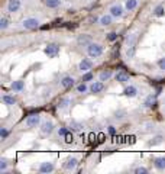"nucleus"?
I'll return each instance as SVG.
<instances>
[{
  "mask_svg": "<svg viewBox=\"0 0 165 174\" xmlns=\"http://www.w3.org/2000/svg\"><path fill=\"white\" fill-rule=\"evenodd\" d=\"M103 45L102 44H97V42H91L87 47V54H89L90 58H99V57L103 55Z\"/></svg>",
  "mask_w": 165,
  "mask_h": 174,
  "instance_id": "obj_1",
  "label": "nucleus"
},
{
  "mask_svg": "<svg viewBox=\"0 0 165 174\" xmlns=\"http://www.w3.org/2000/svg\"><path fill=\"white\" fill-rule=\"evenodd\" d=\"M22 28L28 31H34L36 28H39V21L36 17H28V19H25L22 22Z\"/></svg>",
  "mask_w": 165,
  "mask_h": 174,
  "instance_id": "obj_2",
  "label": "nucleus"
},
{
  "mask_svg": "<svg viewBox=\"0 0 165 174\" xmlns=\"http://www.w3.org/2000/svg\"><path fill=\"white\" fill-rule=\"evenodd\" d=\"M39 123H41V115H38V113H32L25 120V125L28 128H36L39 126Z\"/></svg>",
  "mask_w": 165,
  "mask_h": 174,
  "instance_id": "obj_3",
  "label": "nucleus"
},
{
  "mask_svg": "<svg viewBox=\"0 0 165 174\" xmlns=\"http://www.w3.org/2000/svg\"><path fill=\"white\" fill-rule=\"evenodd\" d=\"M44 52H45V55H48V58H55L59 54V45H57V44H48L47 47H45V49H44Z\"/></svg>",
  "mask_w": 165,
  "mask_h": 174,
  "instance_id": "obj_4",
  "label": "nucleus"
},
{
  "mask_svg": "<svg viewBox=\"0 0 165 174\" xmlns=\"http://www.w3.org/2000/svg\"><path fill=\"white\" fill-rule=\"evenodd\" d=\"M93 67H94V63L90 58H83L80 63H78V70H80L81 73L91 71V68Z\"/></svg>",
  "mask_w": 165,
  "mask_h": 174,
  "instance_id": "obj_5",
  "label": "nucleus"
},
{
  "mask_svg": "<svg viewBox=\"0 0 165 174\" xmlns=\"http://www.w3.org/2000/svg\"><path fill=\"white\" fill-rule=\"evenodd\" d=\"M77 166H78V160L74 158V157H70V158H67V160L64 161L62 168L65 171H74L77 168Z\"/></svg>",
  "mask_w": 165,
  "mask_h": 174,
  "instance_id": "obj_6",
  "label": "nucleus"
},
{
  "mask_svg": "<svg viewBox=\"0 0 165 174\" xmlns=\"http://www.w3.org/2000/svg\"><path fill=\"white\" fill-rule=\"evenodd\" d=\"M54 122H51V120H45V122H42V125H41V134L42 135H51L52 132H54Z\"/></svg>",
  "mask_w": 165,
  "mask_h": 174,
  "instance_id": "obj_7",
  "label": "nucleus"
},
{
  "mask_svg": "<svg viewBox=\"0 0 165 174\" xmlns=\"http://www.w3.org/2000/svg\"><path fill=\"white\" fill-rule=\"evenodd\" d=\"M91 42H93V38H91L90 34H81V35H78V38H77V44L81 45V47H89Z\"/></svg>",
  "mask_w": 165,
  "mask_h": 174,
  "instance_id": "obj_8",
  "label": "nucleus"
},
{
  "mask_svg": "<svg viewBox=\"0 0 165 174\" xmlns=\"http://www.w3.org/2000/svg\"><path fill=\"white\" fill-rule=\"evenodd\" d=\"M109 13L114 17V19H120V17L123 16V7L120 4H112L109 9Z\"/></svg>",
  "mask_w": 165,
  "mask_h": 174,
  "instance_id": "obj_9",
  "label": "nucleus"
},
{
  "mask_svg": "<svg viewBox=\"0 0 165 174\" xmlns=\"http://www.w3.org/2000/svg\"><path fill=\"white\" fill-rule=\"evenodd\" d=\"M138 93H139V90H138V87L133 84H129L126 86L125 89H123V96H126V97H136L138 96Z\"/></svg>",
  "mask_w": 165,
  "mask_h": 174,
  "instance_id": "obj_10",
  "label": "nucleus"
},
{
  "mask_svg": "<svg viewBox=\"0 0 165 174\" xmlns=\"http://www.w3.org/2000/svg\"><path fill=\"white\" fill-rule=\"evenodd\" d=\"M55 170V166L52 164V162L49 161H44L41 162V166L38 167V171L42 174H48V173H52V171Z\"/></svg>",
  "mask_w": 165,
  "mask_h": 174,
  "instance_id": "obj_11",
  "label": "nucleus"
},
{
  "mask_svg": "<svg viewBox=\"0 0 165 174\" xmlns=\"http://www.w3.org/2000/svg\"><path fill=\"white\" fill-rule=\"evenodd\" d=\"M21 6H22V2H21V0H9L6 9H7L9 13H16L17 10L21 9Z\"/></svg>",
  "mask_w": 165,
  "mask_h": 174,
  "instance_id": "obj_12",
  "label": "nucleus"
},
{
  "mask_svg": "<svg viewBox=\"0 0 165 174\" xmlns=\"http://www.w3.org/2000/svg\"><path fill=\"white\" fill-rule=\"evenodd\" d=\"M103 90H104V83H103L102 80L93 81V83L90 84V92H91V93H94V94L102 93Z\"/></svg>",
  "mask_w": 165,
  "mask_h": 174,
  "instance_id": "obj_13",
  "label": "nucleus"
},
{
  "mask_svg": "<svg viewBox=\"0 0 165 174\" xmlns=\"http://www.w3.org/2000/svg\"><path fill=\"white\" fill-rule=\"evenodd\" d=\"M114 78H116V81H117V83H122V84H125V83H127V81H129L131 76H129V73H126L125 70H119V71L116 73Z\"/></svg>",
  "mask_w": 165,
  "mask_h": 174,
  "instance_id": "obj_14",
  "label": "nucleus"
},
{
  "mask_svg": "<svg viewBox=\"0 0 165 174\" xmlns=\"http://www.w3.org/2000/svg\"><path fill=\"white\" fill-rule=\"evenodd\" d=\"M59 84L62 86L64 89H71L72 86L76 84V80H74V77L71 76H64L61 80H59Z\"/></svg>",
  "mask_w": 165,
  "mask_h": 174,
  "instance_id": "obj_15",
  "label": "nucleus"
},
{
  "mask_svg": "<svg viewBox=\"0 0 165 174\" xmlns=\"http://www.w3.org/2000/svg\"><path fill=\"white\" fill-rule=\"evenodd\" d=\"M113 19H114V17L112 16L110 13H107V15H103V16L99 17V23H100L102 26H109V25H112Z\"/></svg>",
  "mask_w": 165,
  "mask_h": 174,
  "instance_id": "obj_16",
  "label": "nucleus"
},
{
  "mask_svg": "<svg viewBox=\"0 0 165 174\" xmlns=\"http://www.w3.org/2000/svg\"><path fill=\"white\" fill-rule=\"evenodd\" d=\"M2 100H3V103L6 105V106H13V105H16L17 99L13 96V94H3L2 96Z\"/></svg>",
  "mask_w": 165,
  "mask_h": 174,
  "instance_id": "obj_17",
  "label": "nucleus"
},
{
  "mask_svg": "<svg viewBox=\"0 0 165 174\" xmlns=\"http://www.w3.org/2000/svg\"><path fill=\"white\" fill-rule=\"evenodd\" d=\"M70 105H71V99L70 97H62V99H59L57 107H58L59 111H67L68 107H70Z\"/></svg>",
  "mask_w": 165,
  "mask_h": 174,
  "instance_id": "obj_18",
  "label": "nucleus"
},
{
  "mask_svg": "<svg viewBox=\"0 0 165 174\" xmlns=\"http://www.w3.org/2000/svg\"><path fill=\"white\" fill-rule=\"evenodd\" d=\"M154 167L158 171H165V157H157L154 160Z\"/></svg>",
  "mask_w": 165,
  "mask_h": 174,
  "instance_id": "obj_19",
  "label": "nucleus"
},
{
  "mask_svg": "<svg viewBox=\"0 0 165 174\" xmlns=\"http://www.w3.org/2000/svg\"><path fill=\"white\" fill-rule=\"evenodd\" d=\"M157 94L158 93H151L149 96H146V99H145L144 102V106L145 107H152L155 103H157Z\"/></svg>",
  "mask_w": 165,
  "mask_h": 174,
  "instance_id": "obj_20",
  "label": "nucleus"
},
{
  "mask_svg": "<svg viewBox=\"0 0 165 174\" xmlns=\"http://www.w3.org/2000/svg\"><path fill=\"white\" fill-rule=\"evenodd\" d=\"M10 89L13 90V92H22V90L25 89V81L22 80H15L10 84Z\"/></svg>",
  "mask_w": 165,
  "mask_h": 174,
  "instance_id": "obj_21",
  "label": "nucleus"
},
{
  "mask_svg": "<svg viewBox=\"0 0 165 174\" xmlns=\"http://www.w3.org/2000/svg\"><path fill=\"white\" fill-rule=\"evenodd\" d=\"M162 142H164V136L155 135V136H152V139L148 142V147H157V145H161Z\"/></svg>",
  "mask_w": 165,
  "mask_h": 174,
  "instance_id": "obj_22",
  "label": "nucleus"
},
{
  "mask_svg": "<svg viewBox=\"0 0 165 174\" xmlns=\"http://www.w3.org/2000/svg\"><path fill=\"white\" fill-rule=\"evenodd\" d=\"M112 76H113V71H112V70H103V71L99 74V80L109 81L110 78H112Z\"/></svg>",
  "mask_w": 165,
  "mask_h": 174,
  "instance_id": "obj_23",
  "label": "nucleus"
},
{
  "mask_svg": "<svg viewBox=\"0 0 165 174\" xmlns=\"http://www.w3.org/2000/svg\"><path fill=\"white\" fill-rule=\"evenodd\" d=\"M136 7H138V0H126L125 2V9H126L127 12H132Z\"/></svg>",
  "mask_w": 165,
  "mask_h": 174,
  "instance_id": "obj_24",
  "label": "nucleus"
},
{
  "mask_svg": "<svg viewBox=\"0 0 165 174\" xmlns=\"http://www.w3.org/2000/svg\"><path fill=\"white\" fill-rule=\"evenodd\" d=\"M45 4L49 9H57L61 6V0H45Z\"/></svg>",
  "mask_w": 165,
  "mask_h": 174,
  "instance_id": "obj_25",
  "label": "nucleus"
},
{
  "mask_svg": "<svg viewBox=\"0 0 165 174\" xmlns=\"http://www.w3.org/2000/svg\"><path fill=\"white\" fill-rule=\"evenodd\" d=\"M164 15H165V7H164V4H159V6H157V7H155V10H154V16L162 17Z\"/></svg>",
  "mask_w": 165,
  "mask_h": 174,
  "instance_id": "obj_26",
  "label": "nucleus"
},
{
  "mask_svg": "<svg viewBox=\"0 0 165 174\" xmlns=\"http://www.w3.org/2000/svg\"><path fill=\"white\" fill-rule=\"evenodd\" d=\"M70 128H71V131H81L83 129V123L77 122V120H71L70 122Z\"/></svg>",
  "mask_w": 165,
  "mask_h": 174,
  "instance_id": "obj_27",
  "label": "nucleus"
},
{
  "mask_svg": "<svg viewBox=\"0 0 165 174\" xmlns=\"http://www.w3.org/2000/svg\"><path fill=\"white\" fill-rule=\"evenodd\" d=\"M9 25H10V21H9L6 16H2V19H0V29H2V31L7 29Z\"/></svg>",
  "mask_w": 165,
  "mask_h": 174,
  "instance_id": "obj_28",
  "label": "nucleus"
},
{
  "mask_svg": "<svg viewBox=\"0 0 165 174\" xmlns=\"http://www.w3.org/2000/svg\"><path fill=\"white\" fill-rule=\"evenodd\" d=\"M87 90H90V87L85 84L84 81H81L80 84L77 86V92H78V93H87Z\"/></svg>",
  "mask_w": 165,
  "mask_h": 174,
  "instance_id": "obj_29",
  "label": "nucleus"
},
{
  "mask_svg": "<svg viewBox=\"0 0 165 174\" xmlns=\"http://www.w3.org/2000/svg\"><path fill=\"white\" fill-rule=\"evenodd\" d=\"M135 52H136L135 45H129V47H127V49H126L127 58H133V57H135Z\"/></svg>",
  "mask_w": 165,
  "mask_h": 174,
  "instance_id": "obj_30",
  "label": "nucleus"
},
{
  "mask_svg": "<svg viewBox=\"0 0 165 174\" xmlns=\"http://www.w3.org/2000/svg\"><path fill=\"white\" fill-rule=\"evenodd\" d=\"M57 134H58V136H65L67 135V134H70V129H68L67 126H61V128H58V129H57Z\"/></svg>",
  "mask_w": 165,
  "mask_h": 174,
  "instance_id": "obj_31",
  "label": "nucleus"
},
{
  "mask_svg": "<svg viewBox=\"0 0 165 174\" xmlns=\"http://www.w3.org/2000/svg\"><path fill=\"white\" fill-rule=\"evenodd\" d=\"M10 135V131H9L7 128H2V129H0V138H2V139H7V136Z\"/></svg>",
  "mask_w": 165,
  "mask_h": 174,
  "instance_id": "obj_32",
  "label": "nucleus"
},
{
  "mask_svg": "<svg viewBox=\"0 0 165 174\" xmlns=\"http://www.w3.org/2000/svg\"><path fill=\"white\" fill-rule=\"evenodd\" d=\"M93 80V73L91 71H87L83 74V78H81V81H84V83H87V81H91Z\"/></svg>",
  "mask_w": 165,
  "mask_h": 174,
  "instance_id": "obj_33",
  "label": "nucleus"
},
{
  "mask_svg": "<svg viewBox=\"0 0 165 174\" xmlns=\"http://www.w3.org/2000/svg\"><path fill=\"white\" fill-rule=\"evenodd\" d=\"M117 32H109V34H107V41H110V42H114V41H117Z\"/></svg>",
  "mask_w": 165,
  "mask_h": 174,
  "instance_id": "obj_34",
  "label": "nucleus"
},
{
  "mask_svg": "<svg viewBox=\"0 0 165 174\" xmlns=\"http://www.w3.org/2000/svg\"><path fill=\"white\" fill-rule=\"evenodd\" d=\"M7 160H6V158H2V160H0V171H2V173H6V168H7Z\"/></svg>",
  "mask_w": 165,
  "mask_h": 174,
  "instance_id": "obj_35",
  "label": "nucleus"
},
{
  "mask_svg": "<svg viewBox=\"0 0 165 174\" xmlns=\"http://www.w3.org/2000/svg\"><path fill=\"white\" fill-rule=\"evenodd\" d=\"M133 171H135V174H146L149 170L146 168V167H140V166H139V167H136Z\"/></svg>",
  "mask_w": 165,
  "mask_h": 174,
  "instance_id": "obj_36",
  "label": "nucleus"
},
{
  "mask_svg": "<svg viewBox=\"0 0 165 174\" xmlns=\"http://www.w3.org/2000/svg\"><path fill=\"white\" fill-rule=\"evenodd\" d=\"M72 141H74V136H72L71 132L64 136V142H65V144H72Z\"/></svg>",
  "mask_w": 165,
  "mask_h": 174,
  "instance_id": "obj_37",
  "label": "nucleus"
},
{
  "mask_svg": "<svg viewBox=\"0 0 165 174\" xmlns=\"http://www.w3.org/2000/svg\"><path fill=\"white\" fill-rule=\"evenodd\" d=\"M158 67H159V70L165 71V57H164V58H161L159 61H158Z\"/></svg>",
  "mask_w": 165,
  "mask_h": 174,
  "instance_id": "obj_38",
  "label": "nucleus"
},
{
  "mask_svg": "<svg viewBox=\"0 0 165 174\" xmlns=\"http://www.w3.org/2000/svg\"><path fill=\"white\" fill-rule=\"evenodd\" d=\"M125 115H126V112L125 111H119V112H116V116H114V118L116 119H123L125 118Z\"/></svg>",
  "mask_w": 165,
  "mask_h": 174,
  "instance_id": "obj_39",
  "label": "nucleus"
},
{
  "mask_svg": "<svg viewBox=\"0 0 165 174\" xmlns=\"http://www.w3.org/2000/svg\"><path fill=\"white\" fill-rule=\"evenodd\" d=\"M107 132H109V135H114V134H116V128H114L113 125H110V126L107 128Z\"/></svg>",
  "mask_w": 165,
  "mask_h": 174,
  "instance_id": "obj_40",
  "label": "nucleus"
},
{
  "mask_svg": "<svg viewBox=\"0 0 165 174\" xmlns=\"http://www.w3.org/2000/svg\"><path fill=\"white\" fill-rule=\"evenodd\" d=\"M99 21V19H97V17H96V16H94V17H91V19H90V22H91V23H94V22H97Z\"/></svg>",
  "mask_w": 165,
  "mask_h": 174,
  "instance_id": "obj_41",
  "label": "nucleus"
}]
</instances>
